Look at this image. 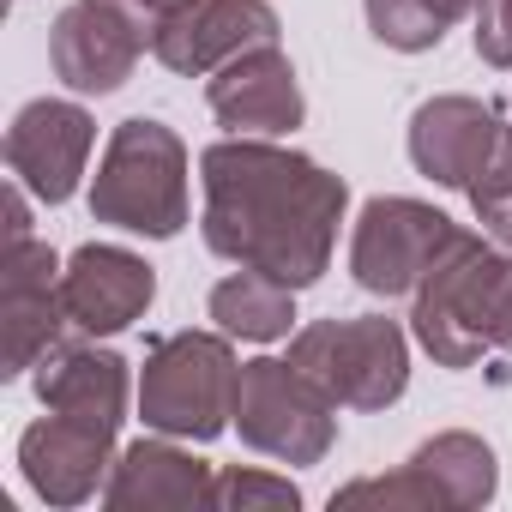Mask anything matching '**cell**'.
I'll return each mask as SVG.
<instances>
[{"label": "cell", "instance_id": "25", "mask_svg": "<svg viewBox=\"0 0 512 512\" xmlns=\"http://www.w3.org/2000/svg\"><path fill=\"white\" fill-rule=\"evenodd\" d=\"M500 350L512 356V308H506V326H500Z\"/></svg>", "mask_w": 512, "mask_h": 512}, {"label": "cell", "instance_id": "6", "mask_svg": "<svg viewBox=\"0 0 512 512\" xmlns=\"http://www.w3.org/2000/svg\"><path fill=\"white\" fill-rule=\"evenodd\" d=\"M338 404L284 356H253L235 374V416L229 428L278 464H320L338 440Z\"/></svg>", "mask_w": 512, "mask_h": 512}, {"label": "cell", "instance_id": "7", "mask_svg": "<svg viewBox=\"0 0 512 512\" xmlns=\"http://www.w3.org/2000/svg\"><path fill=\"white\" fill-rule=\"evenodd\" d=\"M458 241V223L422 199L380 193L362 205L350 235V278L368 296H416V284L434 272V260Z\"/></svg>", "mask_w": 512, "mask_h": 512}, {"label": "cell", "instance_id": "9", "mask_svg": "<svg viewBox=\"0 0 512 512\" xmlns=\"http://www.w3.org/2000/svg\"><path fill=\"white\" fill-rule=\"evenodd\" d=\"M67 302H61V260L49 241H7L0 260V380L31 374L49 350H61L67 332Z\"/></svg>", "mask_w": 512, "mask_h": 512}, {"label": "cell", "instance_id": "19", "mask_svg": "<svg viewBox=\"0 0 512 512\" xmlns=\"http://www.w3.org/2000/svg\"><path fill=\"white\" fill-rule=\"evenodd\" d=\"M211 320H217V332H229V338H241V344H278V338H290V326H296V290L290 284H278V278H266V272H229L217 290H211Z\"/></svg>", "mask_w": 512, "mask_h": 512}, {"label": "cell", "instance_id": "18", "mask_svg": "<svg viewBox=\"0 0 512 512\" xmlns=\"http://www.w3.org/2000/svg\"><path fill=\"white\" fill-rule=\"evenodd\" d=\"M410 464H416L422 482L434 488V506H440V512H476V506H488L494 488H500V458H494V446H488L482 434H470V428H446V434L422 440V446L410 452Z\"/></svg>", "mask_w": 512, "mask_h": 512}, {"label": "cell", "instance_id": "8", "mask_svg": "<svg viewBox=\"0 0 512 512\" xmlns=\"http://www.w3.org/2000/svg\"><path fill=\"white\" fill-rule=\"evenodd\" d=\"M151 37H157V19L145 0H73L49 31V61L67 91L109 97L133 79Z\"/></svg>", "mask_w": 512, "mask_h": 512}, {"label": "cell", "instance_id": "24", "mask_svg": "<svg viewBox=\"0 0 512 512\" xmlns=\"http://www.w3.org/2000/svg\"><path fill=\"white\" fill-rule=\"evenodd\" d=\"M151 7V19L163 25V19H175V13H187V7H199V0H145Z\"/></svg>", "mask_w": 512, "mask_h": 512}, {"label": "cell", "instance_id": "15", "mask_svg": "<svg viewBox=\"0 0 512 512\" xmlns=\"http://www.w3.org/2000/svg\"><path fill=\"white\" fill-rule=\"evenodd\" d=\"M19 470L37 488V500H49V506H85L109 482V470H115V434L49 410L43 422H31L19 434Z\"/></svg>", "mask_w": 512, "mask_h": 512}, {"label": "cell", "instance_id": "3", "mask_svg": "<svg viewBox=\"0 0 512 512\" xmlns=\"http://www.w3.org/2000/svg\"><path fill=\"white\" fill-rule=\"evenodd\" d=\"M91 217L127 235L169 241L187 229V145L175 127L133 115L109 133L91 175Z\"/></svg>", "mask_w": 512, "mask_h": 512}, {"label": "cell", "instance_id": "16", "mask_svg": "<svg viewBox=\"0 0 512 512\" xmlns=\"http://www.w3.org/2000/svg\"><path fill=\"white\" fill-rule=\"evenodd\" d=\"M211 482L217 470L205 458L157 434V440H133L115 458L103 482V506L109 512H211Z\"/></svg>", "mask_w": 512, "mask_h": 512}, {"label": "cell", "instance_id": "13", "mask_svg": "<svg viewBox=\"0 0 512 512\" xmlns=\"http://www.w3.org/2000/svg\"><path fill=\"white\" fill-rule=\"evenodd\" d=\"M61 302H67L73 332L115 338L133 320H145V308L157 302V272L115 241H85L61 272Z\"/></svg>", "mask_w": 512, "mask_h": 512}, {"label": "cell", "instance_id": "20", "mask_svg": "<svg viewBox=\"0 0 512 512\" xmlns=\"http://www.w3.org/2000/svg\"><path fill=\"white\" fill-rule=\"evenodd\" d=\"M362 13H368L374 43L398 55H422V49H440V37L464 13H476V0H362Z\"/></svg>", "mask_w": 512, "mask_h": 512}, {"label": "cell", "instance_id": "5", "mask_svg": "<svg viewBox=\"0 0 512 512\" xmlns=\"http://www.w3.org/2000/svg\"><path fill=\"white\" fill-rule=\"evenodd\" d=\"M290 362L338 404V410H386L410 386V338L386 314L362 320H314L290 338Z\"/></svg>", "mask_w": 512, "mask_h": 512}, {"label": "cell", "instance_id": "1", "mask_svg": "<svg viewBox=\"0 0 512 512\" xmlns=\"http://www.w3.org/2000/svg\"><path fill=\"white\" fill-rule=\"evenodd\" d=\"M199 181H205L199 229L217 260L266 272L290 290L320 284L350 205L344 175L320 169L290 145L229 133L199 151Z\"/></svg>", "mask_w": 512, "mask_h": 512}, {"label": "cell", "instance_id": "2", "mask_svg": "<svg viewBox=\"0 0 512 512\" xmlns=\"http://www.w3.org/2000/svg\"><path fill=\"white\" fill-rule=\"evenodd\" d=\"M506 308H512V247L458 229V241L410 296V332L440 368H476L488 350H500Z\"/></svg>", "mask_w": 512, "mask_h": 512}, {"label": "cell", "instance_id": "23", "mask_svg": "<svg viewBox=\"0 0 512 512\" xmlns=\"http://www.w3.org/2000/svg\"><path fill=\"white\" fill-rule=\"evenodd\" d=\"M31 187L13 175L7 181V241H31V199H25Z\"/></svg>", "mask_w": 512, "mask_h": 512}, {"label": "cell", "instance_id": "12", "mask_svg": "<svg viewBox=\"0 0 512 512\" xmlns=\"http://www.w3.org/2000/svg\"><path fill=\"white\" fill-rule=\"evenodd\" d=\"M278 31L284 25H278L272 0H199V7H187V13L157 25L151 55L169 73H181V79H211L235 55L278 43Z\"/></svg>", "mask_w": 512, "mask_h": 512}, {"label": "cell", "instance_id": "22", "mask_svg": "<svg viewBox=\"0 0 512 512\" xmlns=\"http://www.w3.org/2000/svg\"><path fill=\"white\" fill-rule=\"evenodd\" d=\"M476 55L488 67H512V0H476Z\"/></svg>", "mask_w": 512, "mask_h": 512}, {"label": "cell", "instance_id": "4", "mask_svg": "<svg viewBox=\"0 0 512 512\" xmlns=\"http://www.w3.org/2000/svg\"><path fill=\"white\" fill-rule=\"evenodd\" d=\"M235 350L229 332H169L145 350L139 416L169 440H217L235 416Z\"/></svg>", "mask_w": 512, "mask_h": 512}, {"label": "cell", "instance_id": "11", "mask_svg": "<svg viewBox=\"0 0 512 512\" xmlns=\"http://www.w3.org/2000/svg\"><path fill=\"white\" fill-rule=\"evenodd\" d=\"M506 139H512V127L500 121V109L476 103V97H428L410 115L416 175H428L434 187H452V193H470Z\"/></svg>", "mask_w": 512, "mask_h": 512}, {"label": "cell", "instance_id": "17", "mask_svg": "<svg viewBox=\"0 0 512 512\" xmlns=\"http://www.w3.org/2000/svg\"><path fill=\"white\" fill-rule=\"evenodd\" d=\"M127 362L115 350H97V344H61L37 362V398L43 410L55 416H73V422H91V428H109L121 434L127 422Z\"/></svg>", "mask_w": 512, "mask_h": 512}, {"label": "cell", "instance_id": "21", "mask_svg": "<svg viewBox=\"0 0 512 512\" xmlns=\"http://www.w3.org/2000/svg\"><path fill=\"white\" fill-rule=\"evenodd\" d=\"M302 506V488L290 476H272V470H217L211 482V512H296Z\"/></svg>", "mask_w": 512, "mask_h": 512}, {"label": "cell", "instance_id": "14", "mask_svg": "<svg viewBox=\"0 0 512 512\" xmlns=\"http://www.w3.org/2000/svg\"><path fill=\"white\" fill-rule=\"evenodd\" d=\"M205 103L217 115V127L229 133H247V139H272V133H290L302 127L308 103H302V85H296V67L278 43L266 49H247L235 55L229 67H217L205 79Z\"/></svg>", "mask_w": 512, "mask_h": 512}, {"label": "cell", "instance_id": "10", "mask_svg": "<svg viewBox=\"0 0 512 512\" xmlns=\"http://www.w3.org/2000/svg\"><path fill=\"white\" fill-rule=\"evenodd\" d=\"M91 145H97V121L67 103V97H37L13 115L7 127V169L43 199V205H67L85 181V163H91Z\"/></svg>", "mask_w": 512, "mask_h": 512}]
</instances>
